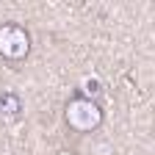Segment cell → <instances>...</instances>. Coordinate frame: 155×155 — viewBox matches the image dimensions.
Listing matches in <instances>:
<instances>
[{
	"instance_id": "obj_1",
	"label": "cell",
	"mask_w": 155,
	"mask_h": 155,
	"mask_svg": "<svg viewBox=\"0 0 155 155\" xmlns=\"http://www.w3.org/2000/svg\"><path fill=\"white\" fill-rule=\"evenodd\" d=\"M64 122L75 133H94L105 122V114H103L100 103H97L94 97L78 94V97H72V100L64 105Z\"/></svg>"
},
{
	"instance_id": "obj_2",
	"label": "cell",
	"mask_w": 155,
	"mask_h": 155,
	"mask_svg": "<svg viewBox=\"0 0 155 155\" xmlns=\"http://www.w3.org/2000/svg\"><path fill=\"white\" fill-rule=\"evenodd\" d=\"M31 53V33L19 22L0 25V55L6 61H25Z\"/></svg>"
},
{
	"instance_id": "obj_3",
	"label": "cell",
	"mask_w": 155,
	"mask_h": 155,
	"mask_svg": "<svg viewBox=\"0 0 155 155\" xmlns=\"http://www.w3.org/2000/svg\"><path fill=\"white\" fill-rule=\"evenodd\" d=\"M0 114L8 116V119H17L22 114V100L14 94V91H3L0 94Z\"/></svg>"
}]
</instances>
